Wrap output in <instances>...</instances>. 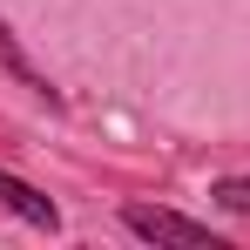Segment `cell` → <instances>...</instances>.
Listing matches in <instances>:
<instances>
[{"label":"cell","mask_w":250,"mask_h":250,"mask_svg":"<svg viewBox=\"0 0 250 250\" xmlns=\"http://www.w3.org/2000/svg\"><path fill=\"white\" fill-rule=\"evenodd\" d=\"M122 223L135 237H149V244H209V250H223V237L209 223L183 216V209H163V203H122Z\"/></svg>","instance_id":"obj_1"},{"label":"cell","mask_w":250,"mask_h":250,"mask_svg":"<svg viewBox=\"0 0 250 250\" xmlns=\"http://www.w3.org/2000/svg\"><path fill=\"white\" fill-rule=\"evenodd\" d=\"M0 203L14 209L21 223H34V230H61V209L47 203V196H41V189H34V183H21L14 169H0Z\"/></svg>","instance_id":"obj_2"},{"label":"cell","mask_w":250,"mask_h":250,"mask_svg":"<svg viewBox=\"0 0 250 250\" xmlns=\"http://www.w3.org/2000/svg\"><path fill=\"white\" fill-rule=\"evenodd\" d=\"M0 68H7L14 82L27 88V95H41V102H61V95L47 88V75L34 68V61H27V54H21V47H14V34H7V21H0Z\"/></svg>","instance_id":"obj_3"},{"label":"cell","mask_w":250,"mask_h":250,"mask_svg":"<svg viewBox=\"0 0 250 250\" xmlns=\"http://www.w3.org/2000/svg\"><path fill=\"white\" fill-rule=\"evenodd\" d=\"M209 203L230 209V216H250V176H223V183H209Z\"/></svg>","instance_id":"obj_4"}]
</instances>
